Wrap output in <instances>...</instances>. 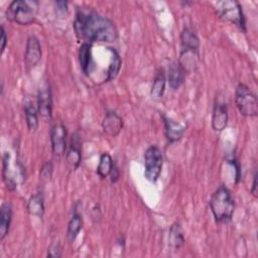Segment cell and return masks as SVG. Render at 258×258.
<instances>
[{
  "label": "cell",
  "mask_w": 258,
  "mask_h": 258,
  "mask_svg": "<svg viewBox=\"0 0 258 258\" xmlns=\"http://www.w3.org/2000/svg\"><path fill=\"white\" fill-rule=\"evenodd\" d=\"M82 161V139L78 132L72 135L69 150L67 152V163L71 170H76Z\"/></svg>",
  "instance_id": "8fae6325"
},
{
  "label": "cell",
  "mask_w": 258,
  "mask_h": 258,
  "mask_svg": "<svg viewBox=\"0 0 258 258\" xmlns=\"http://www.w3.org/2000/svg\"><path fill=\"white\" fill-rule=\"evenodd\" d=\"M251 192L252 195L257 198V172L254 173V176H253V183H252V188H251Z\"/></svg>",
  "instance_id": "f546056e"
},
{
  "label": "cell",
  "mask_w": 258,
  "mask_h": 258,
  "mask_svg": "<svg viewBox=\"0 0 258 258\" xmlns=\"http://www.w3.org/2000/svg\"><path fill=\"white\" fill-rule=\"evenodd\" d=\"M235 102L239 112L245 117H255L258 113V101L253 91L245 84L236 87Z\"/></svg>",
  "instance_id": "8992f818"
},
{
  "label": "cell",
  "mask_w": 258,
  "mask_h": 258,
  "mask_svg": "<svg viewBox=\"0 0 258 258\" xmlns=\"http://www.w3.org/2000/svg\"><path fill=\"white\" fill-rule=\"evenodd\" d=\"M27 212L31 216L41 218L44 214V200L41 192L33 195L27 203Z\"/></svg>",
  "instance_id": "44dd1931"
},
{
  "label": "cell",
  "mask_w": 258,
  "mask_h": 258,
  "mask_svg": "<svg viewBox=\"0 0 258 258\" xmlns=\"http://www.w3.org/2000/svg\"><path fill=\"white\" fill-rule=\"evenodd\" d=\"M162 119L165 127V135L168 142L173 143L178 141L182 137L185 131V127L179 123L174 122L172 119L165 117L164 115H162Z\"/></svg>",
  "instance_id": "5bb4252c"
},
{
  "label": "cell",
  "mask_w": 258,
  "mask_h": 258,
  "mask_svg": "<svg viewBox=\"0 0 258 258\" xmlns=\"http://www.w3.org/2000/svg\"><path fill=\"white\" fill-rule=\"evenodd\" d=\"M10 154L8 152H5L3 155V166H2V176L3 180L5 181L7 187L10 190H13L16 187V181L14 177L11 174L10 171Z\"/></svg>",
  "instance_id": "d4e9b609"
},
{
  "label": "cell",
  "mask_w": 258,
  "mask_h": 258,
  "mask_svg": "<svg viewBox=\"0 0 258 258\" xmlns=\"http://www.w3.org/2000/svg\"><path fill=\"white\" fill-rule=\"evenodd\" d=\"M62 255L61 246L59 243H52L47 249V256L51 258H59Z\"/></svg>",
  "instance_id": "4316f807"
},
{
  "label": "cell",
  "mask_w": 258,
  "mask_h": 258,
  "mask_svg": "<svg viewBox=\"0 0 258 258\" xmlns=\"http://www.w3.org/2000/svg\"><path fill=\"white\" fill-rule=\"evenodd\" d=\"M113 164L114 163L111 155L108 152L102 153L100 156L98 167H97V173L99 174V176L102 178L107 177L112 170Z\"/></svg>",
  "instance_id": "cb8c5ba5"
},
{
  "label": "cell",
  "mask_w": 258,
  "mask_h": 258,
  "mask_svg": "<svg viewBox=\"0 0 258 258\" xmlns=\"http://www.w3.org/2000/svg\"><path fill=\"white\" fill-rule=\"evenodd\" d=\"M55 4L57 6V9L62 12L68 10V2L67 1H56Z\"/></svg>",
  "instance_id": "4dcf8cb0"
},
{
  "label": "cell",
  "mask_w": 258,
  "mask_h": 258,
  "mask_svg": "<svg viewBox=\"0 0 258 258\" xmlns=\"http://www.w3.org/2000/svg\"><path fill=\"white\" fill-rule=\"evenodd\" d=\"M74 30L83 42H111L118 38V30L112 20L90 7H78Z\"/></svg>",
  "instance_id": "6da1fadb"
},
{
  "label": "cell",
  "mask_w": 258,
  "mask_h": 258,
  "mask_svg": "<svg viewBox=\"0 0 258 258\" xmlns=\"http://www.w3.org/2000/svg\"><path fill=\"white\" fill-rule=\"evenodd\" d=\"M109 49H110L112 55H111V61L109 63L108 70H107L106 80L107 81H112L117 77V75H118V73L121 69V62L122 61H121L119 53L115 49H113V48H109Z\"/></svg>",
  "instance_id": "603a6c76"
},
{
  "label": "cell",
  "mask_w": 258,
  "mask_h": 258,
  "mask_svg": "<svg viewBox=\"0 0 258 258\" xmlns=\"http://www.w3.org/2000/svg\"><path fill=\"white\" fill-rule=\"evenodd\" d=\"M52 169H53V166H52L51 161H46L42 165V167L40 169V177H41V179H44V180L50 179V177L52 175Z\"/></svg>",
  "instance_id": "484cf974"
},
{
  "label": "cell",
  "mask_w": 258,
  "mask_h": 258,
  "mask_svg": "<svg viewBox=\"0 0 258 258\" xmlns=\"http://www.w3.org/2000/svg\"><path fill=\"white\" fill-rule=\"evenodd\" d=\"M215 10L217 15L225 20L232 22L243 32H246V22L243 13L242 6L236 0L218 1L215 4Z\"/></svg>",
  "instance_id": "5b68a950"
},
{
  "label": "cell",
  "mask_w": 258,
  "mask_h": 258,
  "mask_svg": "<svg viewBox=\"0 0 258 258\" xmlns=\"http://www.w3.org/2000/svg\"><path fill=\"white\" fill-rule=\"evenodd\" d=\"M185 78V72L182 70V68L178 64V62H172L167 72V82L171 89L176 90L178 89L184 82Z\"/></svg>",
  "instance_id": "9a60e30c"
},
{
  "label": "cell",
  "mask_w": 258,
  "mask_h": 258,
  "mask_svg": "<svg viewBox=\"0 0 258 258\" xmlns=\"http://www.w3.org/2000/svg\"><path fill=\"white\" fill-rule=\"evenodd\" d=\"M12 219V208L9 203H4L0 210V240H3L8 234Z\"/></svg>",
  "instance_id": "ac0fdd59"
},
{
  "label": "cell",
  "mask_w": 258,
  "mask_h": 258,
  "mask_svg": "<svg viewBox=\"0 0 258 258\" xmlns=\"http://www.w3.org/2000/svg\"><path fill=\"white\" fill-rule=\"evenodd\" d=\"M83 228V219L80 214H74L68 224V231L67 237L70 242H74L75 239L78 237L80 231Z\"/></svg>",
  "instance_id": "7402d4cb"
},
{
  "label": "cell",
  "mask_w": 258,
  "mask_h": 258,
  "mask_svg": "<svg viewBox=\"0 0 258 258\" xmlns=\"http://www.w3.org/2000/svg\"><path fill=\"white\" fill-rule=\"evenodd\" d=\"M165 84H166V77L163 69H158L153 83L150 90V95L153 99H160L165 91Z\"/></svg>",
  "instance_id": "d6986e66"
},
{
  "label": "cell",
  "mask_w": 258,
  "mask_h": 258,
  "mask_svg": "<svg viewBox=\"0 0 258 258\" xmlns=\"http://www.w3.org/2000/svg\"><path fill=\"white\" fill-rule=\"evenodd\" d=\"M111 176V181L112 182H116L119 178V169L118 167L116 166V164H113V167H112V170L109 174Z\"/></svg>",
  "instance_id": "f1b7e54d"
},
{
  "label": "cell",
  "mask_w": 258,
  "mask_h": 258,
  "mask_svg": "<svg viewBox=\"0 0 258 258\" xmlns=\"http://www.w3.org/2000/svg\"><path fill=\"white\" fill-rule=\"evenodd\" d=\"M102 128L108 136L116 137L123 128V120L115 111H108L102 121Z\"/></svg>",
  "instance_id": "4fadbf2b"
},
{
  "label": "cell",
  "mask_w": 258,
  "mask_h": 258,
  "mask_svg": "<svg viewBox=\"0 0 258 258\" xmlns=\"http://www.w3.org/2000/svg\"><path fill=\"white\" fill-rule=\"evenodd\" d=\"M41 45L35 35H30L26 41L24 62L27 71L32 70L41 59Z\"/></svg>",
  "instance_id": "9c48e42d"
},
{
  "label": "cell",
  "mask_w": 258,
  "mask_h": 258,
  "mask_svg": "<svg viewBox=\"0 0 258 258\" xmlns=\"http://www.w3.org/2000/svg\"><path fill=\"white\" fill-rule=\"evenodd\" d=\"M210 208L217 223H228L232 220L235 203L228 187L221 184L210 199Z\"/></svg>",
  "instance_id": "3957f363"
},
{
  "label": "cell",
  "mask_w": 258,
  "mask_h": 258,
  "mask_svg": "<svg viewBox=\"0 0 258 258\" xmlns=\"http://www.w3.org/2000/svg\"><path fill=\"white\" fill-rule=\"evenodd\" d=\"M38 3L36 1L14 0L6 9V17L20 25L31 24L36 17Z\"/></svg>",
  "instance_id": "277c9868"
},
{
  "label": "cell",
  "mask_w": 258,
  "mask_h": 258,
  "mask_svg": "<svg viewBox=\"0 0 258 258\" xmlns=\"http://www.w3.org/2000/svg\"><path fill=\"white\" fill-rule=\"evenodd\" d=\"M228 123V108L227 104L221 99L216 98L213 114H212V127L215 131H223Z\"/></svg>",
  "instance_id": "7c38bea8"
},
{
  "label": "cell",
  "mask_w": 258,
  "mask_h": 258,
  "mask_svg": "<svg viewBox=\"0 0 258 258\" xmlns=\"http://www.w3.org/2000/svg\"><path fill=\"white\" fill-rule=\"evenodd\" d=\"M1 52L3 53L5 47H6V44H7V34H6V31L3 27V25H1Z\"/></svg>",
  "instance_id": "83f0119b"
},
{
  "label": "cell",
  "mask_w": 258,
  "mask_h": 258,
  "mask_svg": "<svg viewBox=\"0 0 258 258\" xmlns=\"http://www.w3.org/2000/svg\"><path fill=\"white\" fill-rule=\"evenodd\" d=\"M51 150L55 157H61L67 150V129L63 124L56 123L50 130Z\"/></svg>",
  "instance_id": "ba28073f"
},
{
  "label": "cell",
  "mask_w": 258,
  "mask_h": 258,
  "mask_svg": "<svg viewBox=\"0 0 258 258\" xmlns=\"http://www.w3.org/2000/svg\"><path fill=\"white\" fill-rule=\"evenodd\" d=\"M79 61L83 72L88 75L92 70V44L83 42L79 49Z\"/></svg>",
  "instance_id": "e0dca14e"
},
{
  "label": "cell",
  "mask_w": 258,
  "mask_h": 258,
  "mask_svg": "<svg viewBox=\"0 0 258 258\" xmlns=\"http://www.w3.org/2000/svg\"><path fill=\"white\" fill-rule=\"evenodd\" d=\"M24 115L28 130L34 132L38 127V112L37 108L29 100L24 102Z\"/></svg>",
  "instance_id": "ffe728a7"
},
{
  "label": "cell",
  "mask_w": 258,
  "mask_h": 258,
  "mask_svg": "<svg viewBox=\"0 0 258 258\" xmlns=\"http://www.w3.org/2000/svg\"><path fill=\"white\" fill-rule=\"evenodd\" d=\"M200 40L190 27H184L180 33V54L178 64L185 73L195 71L199 61Z\"/></svg>",
  "instance_id": "7a4b0ae2"
},
{
  "label": "cell",
  "mask_w": 258,
  "mask_h": 258,
  "mask_svg": "<svg viewBox=\"0 0 258 258\" xmlns=\"http://www.w3.org/2000/svg\"><path fill=\"white\" fill-rule=\"evenodd\" d=\"M38 116L45 122L50 121L52 117V95L50 88L45 86L41 88L37 95Z\"/></svg>",
  "instance_id": "30bf717a"
},
{
  "label": "cell",
  "mask_w": 258,
  "mask_h": 258,
  "mask_svg": "<svg viewBox=\"0 0 258 258\" xmlns=\"http://www.w3.org/2000/svg\"><path fill=\"white\" fill-rule=\"evenodd\" d=\"M184 244L183 230L178 223H173L169 229L168 245L173 251H178Z\"/></svg>",
  "instance_id": "2e32d148"
},
{
  "label": "cell",
  "mask_w": 258,
  "mask_h": 258,
  "mask_svg": "<svg viewBox=\"0 0 258 258\" xmlns=\"http://www.w3.org/2000/svg\"><path fill=\"white\" fill-rule=\"evenodd\" d=\"M163 155L157 146H150L144 153V176L150 182H155L161 173Z\"/></svg>",
  "instance_id": "52a82bcc"
}]
</instances>
